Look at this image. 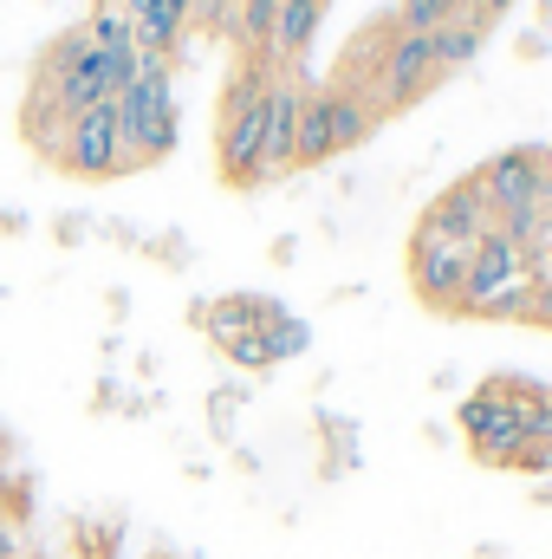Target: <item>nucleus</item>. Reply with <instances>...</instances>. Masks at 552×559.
I'll return each instance as SVG.
<instances>
[{
	"instance_id": "19",
	"label": "nucleus",
	"mask_w": 552,
	"mask_h": 559,
	"mask_svg": "<svg viewBox=\"0 0 552 559\" xmlns=\"http://www.w3.org/2000/svg\"><path fill=\"white\" fill-rule=\"evenodd\" d=\"M527 325H547V332H552V280H533V299H527Z\"/></svg>"
},
{
	"instance_id": "15",
	"label": "nucleus",
	"mask_w": 552,
	"mask_h": 559,
	"mask_svg": "<svg viewBox=\"0 0 552 559\" xmlns=\"http://www.w3.org/2000/svg\"><path fill=\"white\" fill-rule=\"evenodd\" d=\"M261 338H267V358H274V365H292V358L312 345V325H305V319H292V312L279 306L274 319L261 325Z\"/></svg>"
},
{
	"instance_id": "6",
	"label": "nucleus",
	"mask_w": 552,
	"mask_h": 559,
	"mask_svg": "<svg viewBox=\"0 0 552 559\" xmlns=\"http://www.w3.org/2000/svg\"><path fill=\"white\" fill-rule=\"evenodd\" d=\"M52 163H59V169H72V176H85V182L124 176V169H131V156H124V131H118V105H98V111L72 118V124H65V138H59V156H52Z\"/></svg>"
},
{
	"instance_id": "13",
	"label": "nucleus",
	"mask_w": 552,
	"mask_h": 559,
	"mask_svg": "<svg viewBox=\"0 0 552 559\" xmlns=\"http://www.w3.org/2000/svg\"><path fill=\"white\" fill-rule=\"evenodd\" d=\"M429 46H435V72L448 79V72L475 66V52L488 46V20H481V13H455L448 26H435V33H429Z\"/></svg>"
},
{
	"instance_id": "17",
	"label": "nucleus",
	"mask_w": 552,
	"mask_h": 559,
	"mask_svg": "<svg viewBox=\"0 0 552 559\" xmlns=\"http://www.w3.org/2000/svg\"><path fill=\"white\" fill-rule=\"evenodd\" d=\"M85 33H92V46H137V39H131L124 7H98V13L85 20Z\"/></svg>"
},
{
	"instance_id": "10",
	"label": "nucleus",
	"mask_w": 552,
	"mask_h": 559,
	"mask_svg": "<svg viewBox=\"0 0 552 559\" xmlns=\"http://www.w3.org/2000/svg\"><path fill=\"white\" fill-rule=\"evenodd\" d=\"M124 20H131L137 59H169L189 33V0H124Z\"/></svg>"
},
{
	"instance_id": "1",
	"label": "nucleus",
	"mask_w": 552,
	"mask_h": 559,
	"mask_svg": "<svg viewBox=\"0 0 552 559\" xmlns=\"http://www.w3.org/2000/svg\"><path fill=\"white\" fill-rule=\"evenodd\" d=\"M274 59H241V72L228 79L221 92V131H215V163L235 189H254L267 182V156H261V105H267V85H274Z\"/></svg>"
},
{
	"instance_id": "5",
	"label": "nucleus",
	"mask_w": 552,
	"mask_h": 559,
	"mask_svg": "<svg viewBox=\"0 0 552 559\" xmlns=\"http://www.w3.org/2000/svg\"><path fill=\"white\" fill-rule=\"evenodd\" d=\"M481 235H494V209H488L481 182H475V176H461V182H448V189L422 209L410 248H475Z\"/></svg>"
},
{
	"instance_id": "20",
	"label": "nucleus",
	"mask_w": 552,
	"mask_h": 559,
	"mask_svg": "<svg viewBox=\"0 0 552 559\" xmlns=\"http://www.w3.org/2000/svg\"><path fill=\"white\" fill-rule=\"evenodd\" d=\"M507 7H514V0H468V13H481V20H501Z\"/></svg>"
},
{
	"instance_id": "22",
	"label": "nucleus",
	"mask_w": 552,
	"mask_h": 559,
	"mask_svg": "<svg viewBox=\"0 0 552 559\" xmlns=\"http://www.w3.org/2000/svg\"><path fill=\"white\" fill-rule=\"evenodd\" d=\"M540 501H547V508H552V481H547V488H540Z\"/></svg>"
},
{
	"instance_id": "11",
	"label": "nucleus",
	"mask_w": 552,
	"mask_h": 559,
	"mask_svg": "<svg viewBox=\"0 0 552 559\" xmlns=\"http://www.w3.org/2000/svg\"><path fill=\"white\" fill-rule=\"evenodd\" d=\"M274 312H279V299H267V293H221V299H202L195 306V325L221 345L235 332H261Z\"/></svg>"
},
{
	"instance_id": "4",
	"label": "nucleus",
	"mask_w": 552,
	"mask_h": 559,
	"mask_svg": "<svg viewBox=\"0 0 552 559\" xmlns=\"http://www.w3.org/2000/svg\"><path fill=\"white\" fill-rule=\"evenodd\" d=\"M435 46H429V33H404L397 20H391V33H384V52H377V66H371V79L364 85H351V92H364L371 98V111L384 118V111H410L422 92H435Z\"/></svg>"
},
{
	"instance_id": "3",
	"label": "nucleus",
	"mask_w": 552,
	"mask_h": 559,
	"mask_svg": "<svg viewBox=\"0 0 552 559\" xmlns=\"http://www.w3.org/2000/svg\"><path fill=\"white\" fill-rule=\"evenodd\" d=\"M118 105V131L131 169L163 163L176 150V92H169V59H137V79L111 98Z\"/></svg>"
},
{
	"instance_id": "24",
	"label": "nucleus",
	"mask_w": 552,
	"mask_h": 559,
	"mask_svg": "<svg viewBox=\"0 0 552 559\" xmlns=\"http://www.w3.org/2000/svg\"><path fill=\"white\" fill-rule=\"evenodd\" d=\"M189 7H195V0H189Z\"/></svg>"
},
{
	"instance_id": "7",
	"label": "nucleus",
	"mask_w": 552,
	"mask_h": 559,
	"mask_svg": "<svg viewBox=\"0 0 552 559\" xmlns=\"http://www.w3.org/2000/svg\"><path fill=\"white\" fill-rule=\"evenodd\" d=\"M475 182H481L494 222H501V215H520V209H540V195H547V150L514 143V150L488 156V163L475 169Z\"/></svg>"
},
{
	"instance_id": "2",
	"label": "nucleus",
	"mask_w": 552,
	"mask_h": 559,
	"mask_svg": "<svg viewBox=\"0 0 552 559\" xmlns=\"http://www.w3.org/2000/svg\"><path fill=\"white\" fill-rule=\"evenodd\" d=\"M533 299V261L520 241H507L501 228L475 241L468 254V286H461V319H527Z\"/></svg>"
},
{
	"instance_id": "14",
	"label": "nucleus",
	"mask_w": 552,
	"mask_h": 559,
	"mask_svg": "<svg viewBox=\"0 0 552 559\" xmlns=\"http://www.w3.org/2000/svg\"><path fill=\"white\" fill-rule=\"evenodd\" d=\"M319 163H332V124H325V98L305 92V105H299V143H292V169H319Z\"/></svg>"
},
{
	"instance_id": "9",
	"label": "nucleus",
	"mask_w": 552,
	"mask_h": 559,
	"mask_svg": "<svg viewBox=\"0 0 552 559\" xmlns=\"http://www.w3.org/2000/svg\"><path fill=\"white\" fill-rule=\"evenodd\" d=\"M468 254H475V248H410V286L435 306V312H455V306H461Z\"/></svg>"
},
{
	"instance_id": "8",
	"label": "nucleus",
	"mask_w": 552,
	"mask_h": 559,
	"mask_svg": "<svg viewBox=\"0 0 552 559\" xmlns=\"http://www.w3.org/2000/svg\"><path fill=\"white\" fill-rule=\"evenodd\" d=\"M299 105H305V85L299 72H274L267 85V105H261V156H267V176L292 169V143H299Z\"/></svg>"
},
{
	"instance_id": "23",
	"label": "nucleus",
	"mask_w": 552,
	"mask_h": 559,
	"mask_svg": "<svg viewBox=\"0 0 552 559\" xmlns=\"http://www.w3.org/2000/svg\"><path fill=\"white\" fill-rule=\"evenodd\" d=\"M547 20H552V0H547Z\"/></svg>"
},
{
	"instance_id": "21",
	"label": "nucleus",
	"mask_w": 552,
	"mask_h": 559,
	"mask_svg": "<svg viewBox=\"0 0 552 559\" xmlns=\"http://www.w3.org/2000/svg\"><path fill=\"white\" fill-rule=\"evenodd\" d=\"M0 508H7V468H0Z\"/></svg>"
},
{
	"instance_id": "18",
	"label": "nucleus",
	"mask_w": 552,
	"mask_h": 559,
	"mask_svg": "<svg viewBox=\"0 0 552 559\" xmlns=\"http://www.w3.org/2000/svg\"><path fill=\"white\" fill-rule=\"evenodd\" d=\"M221 352H228L241 371H274V358H267V338H261V332H235V338H221Z\"/></svg>"
},
{
	"instance_id": "16",
	"label": "nucleus",
	"mask_w": 552,
	"mask_h": 559,
	"mask_svg": "<svg viewBox=\"0 0 552 559\" xmlns=\"http://www.w3.org/2000/svg\"><path fill=\"white\" fill-rule=\"evenodd\" d=\"M455 13H468V0H404V7H397V26H404V33H435V26H448Z\"/></svg>"
},
{
	"instance_id": "12",
	"label": "nucleus",
	"mask_w": 552,
	"mask_h": 559,
	"mask_svg": "<svg viewBox=\"0 0 552 559\" xmlns=\"http://www.w3.org/2000/svg\"><path fill=\"white\" fill-rule=\"evenodd\" d=\"M319 98H325V124H332V156H345V150L371 143L377 111H371V98H364V92H351V85H319Z\"/></svg>"
}]
</instances>
